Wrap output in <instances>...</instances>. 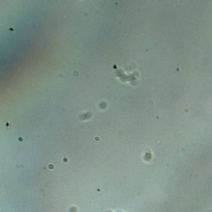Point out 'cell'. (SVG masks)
<instances>
[{
  "instance_id": "obj_1",
  "label": "cell",
  "mask_w": 212,
  "mask_h": 212,
  "mask_svg": "<svg viewBox=\"0 0 212 212\" xmlns=\"http://www.w3.org/2000/svg\"><path fill=\"white\" fill-rule=\"evenodd\" d=\"M108 212H112V211H108ZM116 212H122V211H116Z\"/></svg>"
}]
</instances>
